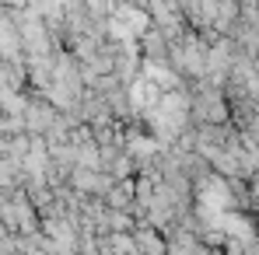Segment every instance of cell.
Here are the masks:
<instances>
[{
	"label": "cell",
	"instance_id": "obj_1",
	"mask_svg": "<svg viewBox=\"0 0 259 255\" xmlns=\"http://www.w3.org/2000/svg\"><path fill=\"white\" fill-rule=\"evenodd\" d=\"M18 53H21V32L14 28L11 18H0V56L18 60Z\"/></svg>",
	"mask_w": 259,
	"mask_h": 255
},
{
	"label": "cell",
	"instance_id": "obj_2",
	"mask_svg": "<svg viewBox=\"0 0 259 255\" xmlns=\"http://www.w3.org/2000/svg\"><path fill=\"white\" fill-rule=\"evenodd\" d=\"M144 14H137V11H123L119 14V21H112V35H119V39H126L130 32H144Z\"/></svg>",
	"mask_w": 259,
	"mask_h": 255
},
{
	"label": "cell",
	"instance_id": "obj_3",
	"mask_svg": "<svg viewBox=\"0 0 259 255\" xmlns=\"http://www.w3.org/2000/svg\"><path fill=\"white\" fill-rule=\"evenodd\" d=\"M18 182V158L0 161V185H14Z\"/></svg>",
	"mask_w": 259,
	"mask_h": 255
}]
</instances>
